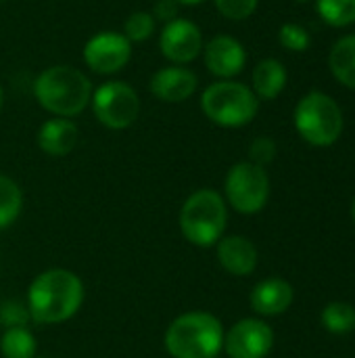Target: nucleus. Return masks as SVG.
<instances>
[{
  "instance_id": "6e6552de",
  "label": "nucleus",
  "mask_w": 355,
  "mask_h": 358,
  "mask_svg": "<svg viewBox=\"0 0 355 358\" xmlns=\"http://www.w3.org/2000/svg\"><path fill=\"white\" fill-rule=\"evenodd\" d=\"M228 203L239 214H257L270 197V178L266 170L253 162H241L230 168L224 185Z\"/></svg>"
},
{
  "instance_id": "20e7f679",
  "label": "nucleus",
  "mask_w": 355,
  "mask_h": 358,
  "mask_svg": "<svg viewBox=\"0 0 355 358\" xmlns=\"http://www.w3.org/2000/svg\"><path fill=\"white\" fill-rule=\"evenodd\" d=\"M178 222L186 241H190L197 248H211L222 239L226 231V201L213 189L195 191L184 201Z\"/></svg>"
},
{
  "instance_id": "39448f33",
  "label": "nucleus",
  "mask_w": 355,
  "mask_h": 358,
  "mask_svg": "<svg viewBox=\"0 0 355 358\" xmlns=\"http://www.w3.org/2000/svg\"><path fill=\"white\" fill-rule=\"evenodd\" d=\"M201 109L207 120L222 128H241L257 115L259 99L241 82L220 80L203 90Z\"/></svg>"
},
{
  "instance_id": "4be33fe9",
  "label": "nucleus",
  "mask_w": 355,
  "mask_h": 358,
  "mask_svg": "<svg viewBox=\"0 0 355 358\" xmlns=\"http://www.w3.org/2000/svg\"><path fill=\"white\" fill-rule=\"evenodd\" d=\"M318 13L333 27L352 25L355 23V0H318Z\"/></svg>"
},
{
  "instance_id": "bb28decb",
  "label": "nucleus",
  "mask_w": 355,
  "mask_h": 358,
  "mask_svg": "<svg viewBox=\"0 0 355 358\" xmlns=\"http://www.w3.org/2000/svg\"><path fill=\"white\" fill-rule=\"evenodd\" d=\"M249 157H251L253 164H257V166L264 168L266 164H270V162L276 157V143H274L272 138H268V136L255 138V141L251 143Z\"/></svg>"
},
{
  "instance_id": "ddd939ff",
  "label": "nucleus",
  "mask_w": 355,
  "mask_h": 358,
  "mask_svg": "<svg viewBox=\"0 0 355 358\" xmlns=\"http://www.w3.org/2000/svg\"><path fill=\"white\" fill-rule=\"evenodd\" d=\"M199 80L195 71L182 65H167L151 76L149 90L163 103H182L197 92Z\"/></svg>"
},
{
  "instance_id": "aec40b11",
  "label": "nucleus",
  "mask_w": 355,
  "mask_h": 358,
  "mask_svg": "<svg viewBox=\"0 0 355 358\" xmlns=\"http://www.w3.org/2000/svg\"><path fill=\"white\" fill-rule=\"evenodd\" d=\"M21 208H23V193L19 185L13 178L0 174V229L10 227L21 214Z\"/></svg>"
},
{
  "instance_id": "4468645a",
  "label": "nucleus",
  "mask_w": 355,
  "mask_h": 358,
  "mask_svg": "<svg viewBox=\"0 0 355 358\" xmlns=\"http://www.w3.org/2000/svg\"><path fill=\"white\" fill-rule=\"evenodd\" d=\"M295 300L293 285L285 279H266L251 292V308L262 317H278L291 308Z\"/></svg>"
},
{
  "instance_id": "f257e3e1",
  "label": "nucleus",
  "mask_w": 355,
  "mask_h": 358,
  "mask_svg": "<svg viewBox=\"0 0 355 358\" xmlns=\"http://www.w3.org/2000/svg\"><path fill=\"white\" fill-rule=\"evenodd\" d=\"M84 302L82 279L65 268H48L40 273L27 292V310L36 323L56 325L69 321Z\"/></svg>"
},
{
  "instance_id": "cd10ccee",
  "label": "nucleus",
  "mask_w": 355,
  "mask_h": 358,
  "mask_svg": "<svg viewBox=\"0 0 355 358\" xmlns=\"http://www.w3.org/2000/svg\"><path fill=\"white\" fill-rule=\"evenodd\" d=\"M178 10H180V4L176 0H157L151 15L155 17V21L161 19L163 23H167L178 17Z\"/></svg>"
},
{
  "instance_id": "9b49d317",
  "label": "nucleus",
  "mask_w": 355,
  "mask_h": 358,
  "mask_svg": "<svg viewBox=\"0 0 355 358\" xmlns=\"http://www.w3.org/2000/svg\"><path fill=\"white\" fill-rule=\"evenodd\" d=\"M274 346V331L259 319H243L224 334V350L230 358H266Z\"/></svg>"
},
{
  "instance_id": "6ab92c4d",
  "label": "nucleus",
  "mask_w": 355,
  "mask_h": 358,
  "mask_svg": "<svg viewBox=\"0 0 355 358\" xmlns=\"http://www.w3.org/2000/svg\"><path fill=\"white\" fill-rule=\"evenodd\" d=\"M0 350L4 358H33L36 338L27 327H10L0 338Z\"/></svg>"
},
{
  "instance_id": "f8f14e48",
  "label": "nucleus",
  "mask_w": 355,
  "mask_h": 358,
  "mask_svg": "<svg viewBox=\"0 0 355 358\" xmlns=\"http://www.w3.org/2000/svg\"><path fill=\"white\" fill-rule=\"evenodd\" d=\"M203 59L209 73H213L220 80H232L245 69L247 52L236 38L216 36L203 46Z\"/></svg>"
},
{
  "instance_id": "c756f323",
  "label": "nucleus",
  "mask_w": 355,
  "mask_h": 358,
  "mask_svg": "<svg viewBox=\"0 0 355 358\" xmlns=\"http://www.w3.org/2000/svg\"><path fill=\"white\" fill-rule=\"evenodd\" d=\"M2 107H4V90L0 86V111H2Z\"/></svg>"
},
{
  "instance_id": "a878e982",
  "label": "nucleus",
  "mask_w": 355,
  "mask_h": 358,
  "mask_svg": "<svg viewBox=\"0 0 355 358\" xmlns=\"http://www.w3.org/2000/svg\"><path fill=\"white\" fill-rule=\"evenodd\" d=\"M29 319H31L29 310L23 304H19L15 300H6V302L0 304V323L6 329H10V327H25Z\"/></svg>"
},
{
  "instance_id": "c85d7f7f",
  "label": "nucleus",
  "mask_w": 355,
  "mask_h": 358,
  "mask_svg": "<svg viewBox=\"0 0 355 358\" xmlns=\"http://www.w3.org/2000/svg\"><path fill=\"white\" fill-rule=\"evenodd\" d=\"M180 6H197V4H201V2H205V0H176Z\"/></svg>"
},
{
  "instance_id": "7c9ffc66",
  "label": "nucleus",
  "mask_w": 355,
  "mask_h": 358,
  "mask_svg": "<svg viewBox=\"0 0 355 358\" xmlns=\"http://www.w3.org/2000/svg\"><path fill=\"white\" fill-rule=\"evenodd\" d=\"M352 218H354V222H355V201H354V206H352Z\"/></svg>"
},
{
  "instance_id": "f3484780",
  "label": "nucleus",
  "mask_w": 355,
  "mask_h": 358,
  "mask_svg": "<svg viewBox=\"0 0 355 358\" xmlns=\"http://www.w3.org/2000/svg\"><path fill=\"white\" fill-rule=\"evenodd\" d=\"M287 86V69L278 59H264L253 69V92L257 99L272 101Z\"/></svg>"
},
{
  "instance_id": "a211bd4d",
  "label": "nucleus",
  "mask_w": 355,
  "mask_h": 358,
  "mask_svg": "<svg viewBox=\"0 0 355 358\" xmlns=\"http://www.w3.org/2000/svg\"><path fill=\"white\" fill-rule=\"evenodd\" d=\"M333 76L347 88L355 90V34L341 38L328 57Z\"/></svg>"
},
{
  "instance_id": "2eb2a0df",
  "label": "nucleus",
  "mask_w": 355,
  "mask_h": 358,
  "mask_svg": "<svg viewBox=\"0 0 355 358\" xmlns=\"http://www.w3.org/2000/svg\"><path fill=\"white\" fill-rule=\"evenodd\" d=\"M218 260L230 275L247 277L257 266V248L247 237L230 235L218 241Z\"/></svg>"
},
{
  "instance_id": "1a4fd4ad",
  "label": "nucleus",
  "mask_w": 355,
  "mask_h": 358,
  "mask_svg": "<svg viewBox=\"0 0 355 358\" xmlns=\"http://www.w3.org/2000/svg\"><path fill=\"white\" fill-rule=\"evenodd\" d=\"M82 57L94 73L111 76L130 63L132 42L119 31H98L84 44Z\"/></svg>"
},
{
  "instance_id": "7ed1b4c3",
  "label": "nucleus",
  "mask_w": 355,
  "mask_h": 358,
  "mask_svg": "<svg viewBox=\"0 0 355 358\" xmlns=\"http://www.w3.org/2000/svg\"><path fill=\"white\" fill-rule=\"evenodd\" d=\"M163 344L174 358H216L224 348V327L211 313H184L167 327Z\"/></svg>"
},
{
  "instance_id": "393cba45",
  "label": "nucleus",
  "mask_w": 355,
  "mask_h": 358,
  "mask_svg": "<svg viewBox=\"0 0 355 358\" xmlns=\"http://www.w3.org/2000/svg\"><path fill=\"white\" fill-rule=\"evenodd\" d=\"M213 4L220 10V15H224L226 19L243 21L255 13L259 0H213Z\"/></svg>"
},
{
  "instance_id": "b1692460",
  "label": "nucleus",
  "mask_w": 355,
  "mask_h": 358,
  "mask_svg": "<svg viewBox=\"0 0 355 358\" xmlns=\"http://www.w3.org/2000/svg\"><path fill=\"white\" fill-rule=\"evenodd\" d=\"M278 40L287 50H295V52H303L310 46L308 29L297 23H285L278 31Z\"/></svg>"
},
{
  "instance_id": "412c9836",
  "label": "nucleus",
  "mask_w": 355,
  "mask_h": 358,
  "mask_svg": "<svg viewBox=\"0 0 355 358\" xmlns=\"http://www.w3.org/2000/svg\"><path fill=\"white\" fill-rule=\"evenodd\" d=\"M320 321H322L324 329L331 334H337V336L349 334L355 329V308L345 302L326 304L320 315Z\"/></svg>"
},
{
  "instance_id": "2f4dec72",
  "label": "nucleus",
  "mask_w": 355,
  "mask_h": 358,
  "mask_svg": "<svg viewBox=\"0 0 355 358\" xmlns=\"http://www.w3.org/2000/svg\"><path fill=\"white\" fill-rule=\"evenodd\" d=\"M297 2H305V0H297Z\"/></svg>"
},
{
  "instance_id": "9d476101",
  "label": "nucleus",
  "mask_w": 355,
  "mask_h": 358,
  "mask_svg": "<svg viewBox=\"0 0 355 358\" xmlns=\"http://www.w3.org/2000/svg\"><path fill=\"white\" fill-rule=\"evenodd\" d=\"M159 48L161 55L174 65L192 63L203 52L201 27L190 19L176 17L163 25V31L159 36Z\"/></svg>"
},
{
  "instance_id": "423d86ee",
  "label": "nucleus",
  "mask_w": 355,
  "mask_h": 358,
  "mask_svg": "<svg viewBox=\"0 0 355 358\" xmlns=\"http://www.w3.org/2000/svg\"><path fill=\"white\" fill-rule=\"evenodd\" d=\"M295 128L301 138L314 147H331L343 134V111L335 99L324 92L305 94L295 107Z\"/></svg>"
},
{
  "instance_id": "5701e85b",
  "label": "nucleus",
  "mask_w": 355,
  "mask_h": 358,
  "mask_svg": "<svg viewBox=\"0 0 355 358\" xmlns=\"http://www.w3.org/2000/svg\"><path fill=\"white\" fill-rule=\"evenodd\" d=\"M155 34V17L149 10H134L123 23V36L130 42H144Z\"/></svg>"
},
{
  "instance_id": "f03ea898",
  "label": "nucleus",
  "mask_w": 355,
  "mask_h": 358,
  "mask_svg": "<svg viewBox=\"0 0 355 358\" xmlns=\"http://www.w3.org/2000/svg\"><path fill=\"white\" fill-rule=\"evenodd\" d=\"M33 96L48 113L71 120L90 105L92 82L77 67L52 65L36 78Z\"/></svg>"
},
{
  "instance_id": "dca6fc26",
  "label": "nucleus",
  "mask_w": 355,
  "mask_h": 358,
  "mask_svg": "<svg viewBox=\"0 0 355 358\" xmlns=\"http://www.w3.org/2000/svg\"><path fill=\"white\" fill-rule=\"evenodd\" d=\"M77 126L67 117L46 120L38 130V147L52 157H63L71 153L77 145Z\"/></svg>"
},
{
  "instance_id": "0eeeda50",
  "label": "nucleus",
  "mask_w": 355,
  "mask_h": 358,
  "mask_svg": "<svg viewBox=\"0 0 355 358\" xmlns=\"http://www.w3.org/2000/svg\"><path fill=\"white\" fill-rule=\"evenodd\" d=\"M90 105L96 120L111 130L130 128L140 113L138 92L130 84L119 80H109L94 88Z\"/></svg>"
}]
</instances>
